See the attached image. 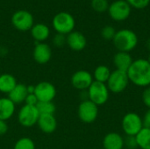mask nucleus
I'll list each match as a JSON object with an SVG mask.
<instances>
[{"instance_id": "obj_1", "label": "nucleus", "mask_w": 150, "mask_h": 149, "mask_svg": "<svg viewBox=\"0 0 150 149\" xmlns=\"http://www.w3.org/2000/svg\"><path fill=\"white\" fill-rule=\"evenodd\" d=\"M127 74L129 82L135 86L142 88L150 86V63L147 59L140 58L134 61Z\"/></svg>"}, {"instance_id": "obj_2", "label": "nucleus", "mask_w": 150, "mask_h": 149, "mask_svg": "<svg viewBox=\"0 0 150 149\" xmlns=\"http://www.w3.org/2000/svg\"><path fill=\"white\" fill-rule=\"evenodd\" d=\"M137 34L130 29H121L116 32L112 40L114 47L120 52L130 53L138 45Z\"/></svg>"}, {"instance_id": "obj_3", "label": "nucleus", "mask_w": 150, "mask_h": 149, "mask_svg": "<svg viewBox=\"0 0 150 149\" xmlns=\"http://www.w3.org/2000/svg\"><path fill=\"white\" fill-rule=\"evenodd\" d=\"M52 25L57 33L68 35L74 31L76 21L70 13L67 11H60L54 16Z\"/></svg>"}, {"instance_id": "obj_4", "label": "nucleus", "mask_w": 150, "mask_h": 149, "mask_svg": "<svg viewBox=\"0 0 150 149\" xmlns=\"http://www.w3.org/2000/svg\"><path fill=\"white\" fill-rule=\"evenodd\" d=\"M88 99L98 106L105 105L110 97V91L106 83L94 81L87 90Z\"/></svg>"}, {"instance_id": "obj_5", "label": "nucleus", "mask_w": 150, "mask_h": 149, "mask_svg": "<svg viewBox=\"0 0 150 149\" xmlns=\"http://www.w3.org/2000/svg\"><path fill=\"white\" fill-rule=\"evenodd\" d=\"M121 127L127 136H136L143 128L142 118L136 112H127L122 119Z\"/></svg>"}, {"instance_id": "obj_6", "label": "nucleus", "mask_w": 150, "mask_h": 149, "mask_svg": "<svg viewBox=\"0 0 150 149\" xmlns=\"http://www.w3.org/2000/svg\"><path fill=\"white\" fill-rule=\"evenodd\" d=\"M129 83V79L127 72L115 69L112 71L111 76L106 82V85L110 92L119 94L123 92Z\"/></svg>"}, {"instance_id": "obj_7", "label": "nucleus", "mask_w": 150, "mask_h": 149, "mask_svg": "<svg viewBox=\"0 0 150 149\" xmlns=\"http://www.w3.org/2000/svg\"><path fill=\"white\" fill-rule=\"evenodd\" d=\"M40 112L36 106H31L24 105L18 112V123L25 128L33 127L37 125L38 119L40 118Z\"/></svg>"}, {"instance_id": "obj_8", "label": "nucleus", "mask_w": 150, "mask_h": 149, "mask_svg": "<svg viewBox=\"0 0 150 149\" xmlns=\"http://www.w3.org/2000/svg\"><path fill=\"white\" fill-rule=\"evenodd\" d=\"M77 115L82 122L85 124L93 123L98 116V106L89 99L83 100L78 105Z\"/></svg>"}, {"instance_id": "obj_9", "label": "nucleus", "mask_w": 150, "mask_h": 149, "mask_svg": "<svg viewBox=\"0 0 150 149\" xmlns=\"http://www.w3.org/2000/svg\"><path fill=\"white\" fill-rule=\"evenodd\" d=\"M11 21L12 25L18 31L26 32L31 30L34 25V19L33 14L26 10H18L16 11L11 18Z\"/></svg>"}, {"instance_id": "obj_10", "label": "nucleus", "mask_w": 150, "mask_h": 149, "mask_svg": "<svg viewBox=\"0 0 150 149\" xmlns=\"http://www.w3.org/2000/svg\"><path fill=\"white\" fill-rule=\"evenodd\" d=\"M132 7L126 0H116L109 4L108 12L115 21H124L131 14Z\"/></svg>"}, {"instance_id": "obj_11", "label": "nucleus", "mask_w": 150, "mask_h": 149, "mask_svg": "<svg viewBox=\"0 0 150 149\" xmlns=\"http://www.w3.org/2000/svg\"><path fill=\"white\" fill-rule=\"evenodd\" d=\"M34 95L39 102H53L56 97V88L49 82H40L35 85Z\"/></svg>"}, {"instance_id": "obj_12", "label": "nucleus", "mask_w": 150, "mask_h": 149, "mask_svg": "<svg viewBox=\"0 0 150 149\" xmlns=\"http://www.w3.org/2000/svg\"><path fill=\"white\" fill-rule=\"evenodd\" d=\"M70 82L75 89L83 91V90H87L89 89V87L94 82V79H93V76L89 71L81 69L76 71L72 75Z\"/></svg>"}, {"instance_id": "obj_13", "label": "nucleus", "mask_w": 150, "mask_h": 149, "mask_svg": "<svg viewBox=\"0 0 150 149\" xmlns=\"http://www.w3.org/2000/svg\"><path fill=\"white\" fill-rule=\"evenodd\" d=\"M33 57L38 64H47L52 58V49L45 42L36 43L33 51Z\"/></svg>"}, {"instance_id": "obj_14", "label": "nucleus", "mask_w": 150, "mask_h": 149, "mask_svg": "<svg viewBox=\"0 0 150 149\" xmlns=\"http://www.w3.org/2000/svg\"><path fill=\"white\" fill-rule=\"evenodd\" d=\"M66 44L73 51H82L86 47L87 40L86 37L78 31H73L68 35H66Z\"/></svg>"}, {"instance_id": "obj_15", "label": "nucleus", "mask_w": 150, "mask_h": 149, "mask_svg": "<svg viewBox=\"0 0 150 149\" xmlns=\"http://www.w3.org/2000/svg\"><path fill=\"white\" fill-rule=\"evenodd\" d=\"M37 125L41 132L47 134L54 133L57 128V120L54 114H41Z\"/></svg>"}, {"instance_id": "obj_16", "label": "nucleus", "mask_w": 150, "mask_h": 149, "mask_svg": "<svg viewBox=\"0 0 150 149\" xmlns=\"http://www.w3.org/2000/svg\"><path fill=\"white\" fill-rule=\"evenodd\" d=\"M134 60L129 53L120 52L116 53L113 56V64L117 70L127 72L132 65Z\"/></svg>"}, {"instance_id": "obj_17", "label": "nucleus", "mask_w": 150, "mask_h": 149, "mask_svg": "<svg viewBox=\"0 0 150 149\" xmlns=\"http://www.w3.org/2000/svg\"><path fill=\"white\" fill-rule=\"evenodd\" d=\"M103 147L104 149H123L124 138L118 133H109L104 137Z\"/></svg>"}, {"instance_id": "obj_18", "label": "nucleus", "mask_w": 150, "mask_h": 149, "mask_svg": "<svg viewBox=\"0 0 150 149\" xmlns=\"http://www.w3.org/2000/svg\"><path fill=\"white\" fill-rule=\"evenodd\" d=\"M31 35L36 43H41L47 40L50 35L49 27L43 23H37L31 28Z\"/></svg>"}, {"instance_id": "obj_19", "label": "nucleus", "mask_w": 150, "mask_h": 149, "mask_svg": "<svg viewBox=\"0 0 150 149\" xmlns=\"http://www.w3.org/2000/svg\"><path fill=\"white\" fill-rule=\"evenodd\" d=\"M16 105L8 97H0V120L7 121L15 113Z\"/></svg>"}, {"instance_id": "obj_20", "label": "nucleus", "mask_w": 150, "mask_h": 149, "mask_svg": "<svg viewBox=\"0 0 150 149\" xmlns=\"http://www.w3.org/2000/svg\"><path fill=\"white\" fill-rule=\"evenodd\" d=\"M28 95L26 85L24 83H18L16 87L8 94V97L15 104H22L25 103V100Z\"/></svg>"}, {"instance_id": "obj_21", "label": "nucleus", "mask_w": 150, "mask_h": 149, "mask_svg": "<svg viewBox=\"0 0 150 149\" xmlns=\"http://www.w3.org/2000/svg\"><path fill=\"white\" fill-rule=\"evenodd\" d=\"M18 84L14 76L11 74L0 75V92L3 94H9Z\"/></svg>"}, {"instance_id": "obj_22", "label": "nucleus", "mask_w": 150, "mask_h": 149, "mask_svg": "<svg viewBox=\"0 0 150 149\" xmlns=\"http://www.w3.org/2000/svg\"><path fill=\"white\" fill-rule=\"evenodd\" d=\"M111 73H112V71L110 70V68L107 66L99 65L95 68L92 76H93L94 81L106 83V82L108 81V79L111 76Z\"/></svg>"}, {"instance_id": "obj_23", "label": "nucleus", "mask_w": 150, "mask_h": 149, "mask_svg": "<svg viewBox=\"0 0 150 149\" xmlns=\"http://www.w3.org/2000/svg\"><path fill=\"white\" fill-rule=\"evenodd\" d=\"M135 138L139 148L150 149V129L143 127Z\"/></svg>"}, {"instance_id": "obj_24", "label": "nucleus", "mask_w": 150, "mask_h": 149, "mask_svg": "<svg viewBox=\"0 0 150 149\" xmlns=\"http://www.w3.org/2000/svg\"><path fill=\"white\" fill-rule=\"evenodd\" d=\"M40 114H54L56 111L55 105L53 102H39L36 105Z\"/></svg>"}, {"instance_id": "obj_25", "label": "nucleus", "mask_w": 150, "mask_h": 149, "mask_svg": "<svg viewBox=\"0 0 150 149\" xmlns=\"http://www.w3.org/2000/svg\"><path fill=\"white\" fill-rule=\"evenodd\" d=\"M13 149H35V144L32 139L22 137L16 141Z\"/></svg>"}, {"instance_id": "obj_26", "label": "nucleus", "mask_w": 150, "mask_h": 149, "mask_svg": "<svg viewBox=\"0 0 150 149\" xmlns=\"http://www.w3.org/2000/svg\"><path fill=\"white\" fill-rule=\"evenodd\" d=\"M91 7L95 11L103 13L108 11L109 3L107 0H91Z\"/></svg>"}, {"instance_id": "obj_27", "label": "nucleus", "mask_w": 150, "mask_h": 149, "mask_svg": "<svg viewBox=\"0 0 150 149\" xmlns=\"http://www.w3.org/2000/svg\"><path fill=\"white\" fill-rule=\"evenodd\" d=\"M116 32L117 31L115 30V28L113 26L105 25L101 30V36L106 40H112L116 34Z\"/></svg>"}, {"instance_id": "obj_28", "label": "nucleus", "mask_w": 150, "mask_h": 149, "mask_svg": "<svg viewBox=\"0 0 150 149\" xmlns=\"http://www.w3.org/2000/svg\"><path fill=\"white\" fill-rule=\"evenodd\" d=\"M131 7L135 9H144L150 3V0H126Z\"/></svg>"}, {"instance_id": "obj_29", "label": "nucleus", "mask_w": 150, "mask_h": 149, "mask_svg": "<svg viewBox=\"0 0 150 149\" xmlns=\"http://www.w3.org/2000/svg\"><path fill=\"white\" fill-rule=\"evenodd\" d=\"M52 41H53V44H54V47H63L66 44V41H67L66 35L61 34V33H56L54 36Z\"/></svg>"}, {"instance_id": "obj_30", "label": "nucleus", "mask_w": 150, "mask_h": 149, "mask_svg": "<svg viewBox=\"0 0 150 149\" xmlns=\"http://www.w3.org/2000/svg\"><path fill=\"white\" fill-rule=\"evenodd\" d=\"M124 147L128 149H136L138 148L135 136H127L124 139Z\"/></svg>"}, {"instance_id": "obj_31", "label": "nucleus", "mask_w": 150, "mask_h": 149, "mask_svg": "<svg viewBox=\"0 0 150 149\" xmlns=\"http://www.w3.org/2000/svg\"><path fill=\"white\" fill-rule=\"evenodd\" d=\"M142 101H143V104L149 109H150V86L145 88L142 93Z\"/></svg>"}, {"instance_id": "obj_32", "label": "nucleus", "mask_w": 150, "mask_h": 149, "mask_svg": "<svg viewBox=\"0 0 150 149\" xmlns=\"http://www.w3.org/2000/svg\"><path fill=\"white\" fill-rule=\"evenodd\" d=\"M39 103L36 96L33 94H28L25 100V105H31V106H36L37 104Z\"/></svg>"}, {"instance_id": "obj_33", "label": "nucleus", "mask_w": 150, "mask_h": 149, "mask_svg": "<svg viewBox=\"0 0 150 149\" xmlns=\"http://www.w3.org/2000/svg\"><path fill=\"white\" fill-rule=\"evenodd\" d=\"M142 122H143V127L150 129V109H149L146 112V113L144 114V117L142 119Z\"/></svg>"}, {"instance_id": "obj_34", "label": "nucleus", "mask_w": 150, "mask_h": 149, "mask_svg": "<svg viewBox=\"0 0 150 149\" xmlns=\"http://www.w3.org/2000/svg\"><path fill=\"white\" fill-rule=\"evenodd\" d=\"M8 124L6 121L4 120H0V136L4 135L7 132H8Z\"/></svg>"}, {"instance_id": "obj_35", "label": "nucleus", "mask_w": 150, "mask_h": 149, "mask_svg": "<svg viewBox=\"0 0 150 149\" xmlns=\"http://www.w3.org/2000/svg\"><path fill=\"white\" fill-rule=\"evenodd\" d=\"M8 49L4 46H0V57H4L7 54Z\"/></svg>"}, {"instance_id": "obj_36", "label": "nucleus", "mask_w": 150, "mask_h": 149, "mask_svg": "<svg viewBox=\"0 0 150 149\" xmlns=\"http://www.w3.org/2000/svg\"><path fill=\"white\" fill-rule=\"evenodd\" d=\"M26 88H27V92L28 94H33L34 93V90H35V85H33V84H30V85H26Z\"/></svg>"}, {"instance_id": "obj_37", "label": "nucleus", "mask_w": 150, "mask_h": 149, "mask_svg": "<svg viewBox=\"0 0 150 149\" xmlns=\"http://www.w3.org/2000/svg\"><path fill=\"white\" fill-rule=\"evenodd\" d=\"M147 48L150 51V39H149L148 41H147Z\"/></svg>"}, {"instance_id": "obj_38", "label": "nucleus", "mask_w": 150, "mask_h": 149, "mask_svg": "<svg viewBox=\"0 0 150 149\" xmlns=\"http://www.w3.org/2000/svg\"><path fill=\"white\" fill-rule=\"evenodd\" d=\"M147 60L149 61V63H150V54H149V58H148Z\"/></svg>"}]
</instances>
